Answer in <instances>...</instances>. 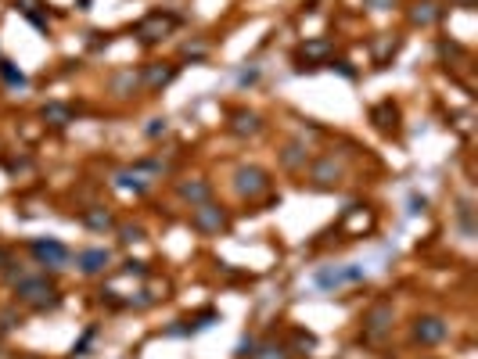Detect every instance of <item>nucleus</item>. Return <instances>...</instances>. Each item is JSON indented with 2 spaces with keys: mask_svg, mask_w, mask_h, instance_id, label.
<instances>
[{
  "mask_svg": "<svg viewBox=\"0 0 478 359\" xmlns=\"http://www.w3.org/2000/svg\"><path fill=\"white\" fill-rule=\"evenodd\" d=\"M15 298L26 309H33V313H47V309L62 306V291L50 284L47 277H29V273L22 280H15Z\"/></svg>",
  "mask_w": 478,
  "mask_h": 359,
  "instance_id": "f257e3e1",
  "label": "nucleus"
},
{
  "mask_svg": "<svg viewBox=\"0 0 478 359\" xmlns=\"http://www.w3.org/2000/svg\"><path fill=\"white\" fill-rule=\"evenodd\" d=\"M392 320H396L392 302H374L363 313V341L367 345H382L392 334Z\"/></svg>",
  "mask_w": 478,
  "mask_h": 359,
  "instance_id": "f03ea898",
  "label": "nucleus"
},
{
  "mask_svg": "<svg viewBox=\"0 0 478 359\" xmlns=\"http://www.w3.org/2000/svg\"><path fill=\"white\" fill-rule=\"evenodd\" d=\"M234 191L248 201H259L262 194H270V172L259 165H241L234 172Z\"/></svg>",
  "mask_w": 478,
  "mask_h": 359,
  "instance_id": "7ed1b4c3",
  "label": "nucleus"
},
{
  "mask_svg": "<svg viewBox=\"0 0 478 359\" xmlns=\"http://www.w3.org/2000/svg\"><path fill=\"white\" fill-rule=\"evenodd\" d=\"M191 226L198 233H220V230L230 226V216L216 201H201V205H191Z\"/></svg>",
  "mask_w": 478,
  "mask_h": 359,
  "instance_id": "20e7f679",
  "label": "nucleus"
},
{
  "mask_svg": "<svg viewBox=\"0 0 478 359\" xmlns=\"http://www.w3.org/2000/svg\"><path fill=\"white\" fill-rule=\"evenodd\" d=\"M29 252H33V259L40 266H50V270H62L72 259V252L62 241H55V237H36V241L29 245Z\"/></svg>",
  "mask_w": 478,
  "mask_h": 359,
  "instance_id": "39448f33",
  "label": "nucleus"
},
{
  "mask_svg": "<svg viewBox=\"0 0 478 359\" xmlns=\"http://www.w3.org/2000/svg\"><path fill=\"white\" fill-rule=\"evenodd\" d=\"M177 26H180V18H177V15L151 11L148 18H140V22H137V36H140L144 43H158V40H166Z\"/></svg>",
  "mask_w": 478,
  "mask_h": 359,
  "instance_id": "423d86ee",
  "label": "nucleus"
},
{
  "mask_svg": "<svg viewBox=\"0 0 478 359\" xmlns=\"http://www.w3.org/2000/svg\"><path fill=\"white\" fill-rule=\"evenodd\" d=\"M446 334H450V324H446L443 316H432V313H428V316H417V320H413V341H417V345H428V348H432V345H443Z\"/></svg>",
  "mask_w": 478,
  "mask_h": 359,
  "instance_id": "0eeeda50",
  "label": "nucleus"
},
{
  "mask_svg": "<svg viewBox=\"0 0 478 359\" xmlns=\"http://www.w3.org/2000/svg\"><path fill=\"white\" fill-rule=\"evenodd\" d=\"M363 280V266L349 263V266H324L321 273H316V287H324V291H335L342 284H360Z\"/></svg>",
  "mask_w": 478,
  "mask_h": 359,
  "instance_id": "6e6552de",
  "label": "nucleus"
},
{
  "mask_svg": "<svg viewBox=\"0 0 478 359\" xmlns=\"http://www.w3.org/2000/svg\"><path fill=\"white\" fill-rule=\"evenodd\" d=\"M177 72H180V65H173V62H151V65H144V72H140V87H144L148 94H158L162 87H169V83L177 79Z\"/></svg>",
  "mask_w": 478,
  "mask_h": 359,
  "instance_id": "1a4fd4ad",
  "label": "nucleus"
},
{
  "mask_svg": "<svg viewBox=\"0 0 478 359\" xmlns=\"http://www.w3.org/2000/svg\"><path fill=\"white\" fill-rule=\"evenodd\" d=\"M331 57H335V43H331L328 36L306 40V43L299 47V62H306L309 69H313V65H328ZM306 65H299V69H306Z\"/></svg>",
  "mask_w": 478,
  "mask_h": 359,
  "instance_id": "9d476101",
  "label": "nucleus"
},
{
  "mask_svg": "<svg viewBox=\"0 0 478 359\" xmlns=\"http://www.w3.org/2000/svg\"><path fill=\"white\" fill-rule=\"evenodd\" d=\"M309 180H313V187H316V191H331V187H338V184H342V165H338L331 155H328V158H316V162H313Z\"/></svg>",
  "mask_w": 478,
  "mask_h": 359,
  "instance_id": "9b49d317",
  "label": "nucleus"
},
{
  "mask_svg": "<svg viewBox=\"0 0 478 359\" xmlns=\"http://www.w3.org/2000/svg\"><path fill=\"white\" fill-rule=\"evenodd\" d=\"M439 18H443V8L435 4V0H410V8H406V22L410 26L432 29Z\"/></svg>",
  "mask_w": 478,
  "mask_h": 359,
  "instance_id": "f8f14e48",
  "label": "nucleus"
},
{
  "mask_svg": "<svg viewBox=\"0 0 478 359\" xmlns=\"http://www.w3.org/2000/svg\"><path fill=\"white\" fill-rule=\"evenodd\" d=\"M370 118H374V126H378L382 133H399V104L382 101L374 111H370Z\"/></svg>",
  "mask_w": 478,
  "mask_h": 359,
  "instance_id": "ddd939ff",
  "label": "nucleus"
},
{
  "mask_svg": "<svg viewBox=\"0 0 478 359\" xmlns=\"http://www.w3.org/2000/svg\"><path fill=\"white\" fill-rule=\"evenodd\" d=\"M227 130H230L234 137H255V133L262 130V118H259L255 111H245V108H241V111L230 115V126H227Z\"/></svg>",
  "mask_w": 478,
  "mask_h": 359,
  "instance_id": "4468645a",
  "label": "nucleus"
},
{
  "mask_svg": "<svg viewBox=\"0 0 478 359\" xmlns=\"http://www.w3.org/2000/svg\"><path fill=\"white\" fill-rule=\"evenodd\" d=\"M109 263H112V255L104 252V248H87V252L76 255V266H79L83 273H101Z\"/></svg>",
  "mask_w": 478,
  "mask_h": 359,
  "instance_id": "2eb2a0df",
  "label": "nucleus"
},
{
  "mask_svg": "<svg viewBox=\"0 0 478 359\" xmlns=\"http://www.w3.org/2000/svg\"><path fill=\"white\" fill-rule=\"evenodd\" d=\"M177 194H180L184 201H191V205H201V201H209L212 187L205 184V180H184V184L177 187Z\"/></svg>",
  "mask_w": 478,
  "mask_h": 359,
  "instance_id": "dca6fc26",
  "label": "nucleus"
},
{
  "mask_svg": "<svg viewBox=\"0 0 478 359\" xmlns=\"http://www.w3.org/2000/svg\"><path fill=\"white\" fill-rule=\"evenodd\" d=\"M40 115H43V123L55 126V130H62V126L72 123V108H69V104H43Z\"/></svg>",
  "mask_w": 478,
  "mask_h": 359,
  "instance_id": "f3484780",
  "label": "nucleus"
},
{
  "mask_svg": "<svg viewBox=\"0 0 478 359\" xmlns=\"http://www.w3.org/2000/svg\"><path fill=\"white\" fill-rule=\"evenodd\" d=\"M83 226H90V230H97V233H104V230H112L116 226V219H112V212L109 209H87L83 212Z\"/></svg>",
  "mask_w": 478,
  "mask_h": 359,
  "instance_id": "a211bd4d",
  "label": "nucleus"
},
{
  "mask_svg": "<svg viewBox=\"0 0 478 359\" xmlns=\"http://www.w3.org/2000/svg\"><path fill=\"white\" fill-rule=\"evenodd\" d=\"M116 184L126 187V191H133V194H144L148 191V180L140 176V169H119L116 172Z\"/></svg>",
  "mask_w": 478,
  "mask_h": 359,
  "instance_id": "6ab92c4d",
  "label": "nucleus"
},
{
  "mask_svg": "<svg viewBox=\"0 0 478 359\" xmlns=\"http://www.w3.org/2000/svg\"><path fill=\"white\" fill-rule=\"evenodd\" d=\"M306 158H309V151H306L302 144H288V148L281 151V165H284V169H302Z\"/></svg>",
  "mask_w": 478,
  "mask_h": 359,
  "instance_id": "aec40b11",
  "label": "nucleus"
},
{
  "mask_svg": "<svg viewBox=\"0 0 478 359\" xmlns=\"http://www.w3.org/2000/svg\"><path fill=\"white\" fill-rule=\"evenodd\" d=\"M137 87H140V72H123V76H116V83H112V90H116L119 97H130Z\"/></svg>",
  "mask_w": 478,
  "mask_h": 359,
  "instance_id": "412c9836",
  "label": "nucleus"
},
{
  "mask_svg": "<svg viewBox=\"0 0 478 359\" xmlns=\"http://www.w3.org/2000/svg\"><path fill=\"white\" fill-rule=\"evenodd\" d=\"M396 50H399V40H392V36L378 40V43H374V65H385Z\"/></svg>",
  "mask_w": 478,
  "mask_h": 359,
  "instance_id": "4be33fe9",
  "label": "nucleus"
},
{
  "mask_svg": "<svg viewBox=\"0 0 478 359\" xmlns=\"http://www.w3.org/2000/svg\"><path fill=\"white\" fill-rule=\"evenodd\" d=\"M0 79H4L8 87H26L29 79H26V72L22 69H15L11 62H0Z\"/></svg>",
  "mask_w": 478,
  "mask_h": 359,
  "instance_id": "5701e85b",
  "label": "nucleus"
},
{
  "mask_svg": "<svg viewBox=\"0 0 478 359\" xmlns=\"http://www.w3.org/2000/svg\"><path fill=\"white\" fill-rule=\"evenodd\" d=\"M252 359H288V348H284V345L267 341V345H259V348H255V355H252Z\"/></svg>",
  "mask_w": 478,
  "mask_h": 359,
  "instance_id": "b1692460",
  "label": "nucleus"
},
{
  "mask_svg": "<svg viewBox=\"0 0 478 359\" xmlns=\"http://www.w3.org/2000/svg\"><path fill=\"white\" fill-rule=\"evenodd\" d=\"M119 241H123V245H137V241H144V226H137V223H123V226H119Z\"/></svg>",
  "mask_w": 478,
  "mask_h": 359,
  "instance_id": "393cba45",
  "label": "nucleus"
},
{
  "mask_svg": "<svg viewBox=\"0 0 478 359\" xmlns=\"http://www.w3.org/2000/svg\"><path fill=\"white\" fill-rule=\"evenodd\" d=\"M94 338H97V327H87V334L72 345V355H87V348H90V341H94Z\"/></svg>",
  "mask_w": 478,
  "mask_h": 359,
  "instance_id": "a878e982",
  "label": "nucleus"
},
{
  "mask_svg": "<svg viewBox=\"0 0 478 359\" xmlns=\"http://www.w3.org/2000/svg\"><path fill=\"white\" fill-rule=\"evenodd\" d=\"M255 348H259V341H255V338H241V345H238V359H252V355H255Z\"/></svg>",
  "mask_w": 478,
  "mask_h": 359,
  "instance_id": "bb28decb",
  "label": "nucleus"
},
{
  "mask_svg": "<svg viewBox=\"0 0 478 359\" xmlns=\"http://www.w3.org/2000/svg\"><path fill=\"white\" fill-rule=\"evenodd\" d=\"M166 130H169V123H166V118H151V123H148V130H144V133H148V137H162Z\"/></svg>",
  "mask_w": 478,
  "mask_h": 359,
  "instance_id": "cd10ccee",
  "label": "nucleus"
},
{
  "mask_svg": "<svg viewBox=\"0 0 478 359\" xmlns=\"http://www.w3.org/2000/svg\"><path fill=\"white\" fill-rule=\"evenodd\" d=\"M123 273H130V277H148V266H144V263L126 259V263H123Z\"/></svg>",
  "mask_w": 478,
  "mask_h": 359,
  "instance_id": "c85d7f7f",
  "label": "nucleus"
},
{
  "mask_svg": "<svg viewBox=\"0 0 478 359\" xmlns=\"http://www.w3.org/2000/svg\"><path fill=\"white\" fill-rule=\"evenodd\" d=\"M209 47L205 43H184V57H205Z\"/></svg>",
  "mask_w": 478,
  "mask_h": 359,
  "instance_id": "c756f323",
  "label": "nucleus"
},
{
  "mask_svg": "<svg viewBox=\"0 0 478 359\" xmlns=\"http://www.w3.org/2000/svg\"><path fill=\"white\" fill-rule=\"evenodd\" d=\"M295 345H299V348H316V338H313V334H302V331H295Z\"/></svg>",
  "mask_w": 478,
  "mask_h": 359,
  "instance_id": "7c9ffc66",
  "label": "nucleus"
},
{
  "mask_svg": "<svg viewBox=\"0 0 478 359\" xmlns=\"http://www.w3.org/2000/svg\"><path fill=\"white\" fill-rule=\"evenodd\" d=\"M363 4H367L370 11H389V8L396 4V0H363Z\"/></svg>",
  "mask_w": 478,
  "mask_h": 359,
  "instance_id": "2f4dec72",
  "label": "nucleus"
},
{
  "mask_svg": "<svg viewBox=\"0 0 478 359\" xmlns=\"http://www.w3.org/2000/svg\"><path fill=\"white\" fill-rule=\"evenodd\" d=\"M328 65H331V69H338V72H342L345 79H352V76H356V69H349V62H335V57H331Z\"/></svg>",
  "mask_w": 478,
  "mask_h": 359,
  "instance_id": "473e14b6",
  "label": "nucleus"
},
{
  "mask_svg": "<svg viewBox=\"0 0 478 359\" xmlns=\"http://www.w3.org/2000/svg\"><path fill=\"white\" fill-rule=\"evenodd\" d=\"M15 266V255H11V248H0V270H11Z\"/></svg>",
  "mask_w": 478,
  "mask_h": 359,
  "instance_id": "72a5a7b5",
  "label": "nucleus"
},
{
  "mask_svg": "<svg viewBox=\"0 0 478 359\" xmlns=\"http://www.w3.org/2000/svg\"><path fill=\"white\" fill-rule=\"evenodd\" d=\"M453 4H457V8H471V4H474V0H453Z\"/></svg>",
  "mask_w": 478,
  "mask_h": 359,
  "instance_id": "f704fd0d",
  "label": "nucleus"
},
{
  "mask_svg": "<svg viewBox=\"0 0 478 359\" xmlns=\"http://www.w3.org/2000/svg\"><path fill=\"white\" fill-rule=\"evenodd\" d=\"M18 359H36V355H18Z\"/></svg>",
  "mask_w": 478,
  "mask_h": 359,
  "instance_id": "c9c22d12",
  "label": "nucleus"
}]
</instances>
